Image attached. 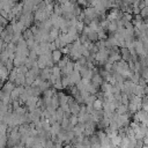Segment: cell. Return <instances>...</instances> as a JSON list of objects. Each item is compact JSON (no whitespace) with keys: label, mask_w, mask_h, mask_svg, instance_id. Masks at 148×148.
I'll return each mask as SVG.
<instances>
[{"label":"cell","mask_w":148,"mask_h":148,"mask_svg":"<svg viewBox=\"0 0 148 148\" xmlns=\"http://www.w3.org/2000/svg\"><path fill=\"white\" fill-rule=\"evenodd\" d=\"M147 114H148V112H147Z\"/></svg>","instance_id":"cell-13"},{"label":"cell","mask_w":148,"mask_h":148,"mask_svg":"<svg viewBox=\"0 0 148 148\" xmlns=\"http://www.w3.org/2000/svg\"><path fill=\"white\" fill-rule=\"evenodd\" d=\"M133 94H134V95H136V96L142 97V96L145 95V87H141V86L136 84V86H135V88H134V90H133Z\"/></svg>","instance_id":"cell-4"},{"label":"cell","mask_w":148,"mask_h":148,"mask_svg":"<svg viewBox=\"0 0 148 148\" xmlns=\"http://www.w3.org/2000/svg\"><path fill=\"white\" fill-rule=\"evenodd\" d=\"M119 53H120L121 60H124L126 62H130L131 61V53H130V51H128L127 47H121L120 51H119Z\"/></svg>","instance_id":"cell-2"},{"label":"cell","mask_w":148,"mask_h":148,"mask_svg":"<svg viewBox=\"0 0 148 148\" xmlns=\"http://www.w3.org/2000/svg\"><path fill=\"white\" fill-rule=\"evenodd\" d=\"M54 147V142H53V140L50 138V139H47L44 143H43V148H53Z\"/></svg>","instance_id":"cell-7"},{"label":"cell","mask_w":148,"mask_h":148,"mask_svg":"<svg viewBox=\"0 0 148 148\" xmlns=\"http://www.w3.org/2000/svg\"><path fill=\"white\" fill-rule=\"evenodd\" d=\"M92 109L94 110H103V102L101 101V99H98V98H96L95 99V102L92 103Z\"/></svg>","instance_id":"cell-5"},{"label":"cell","mask_w":148,"mask_h":148,"mask_svg":"<svg viewBox=\"0 0 148 148\" xmlns=\"http://www.w3.org/2000/svg\"><path fill=\"white\" fill-rule=\"evenodd\" d=\"M79 123V119H77V116H75V114H71L69 116V124L74 127L76 124Z\"/></svg>","instance_id":"cell-8"},{"label":"cell","mask_w":148,"mask_h":148,"mask_svg":"<svg viewBox=\"0 0 148 148\" xmlns=\"http://www.w3.org/2000/svg\"><path fill=\"white\" fill-rule=\"evenodd\" d=\"M140 16H141L142 18H147V17H148V6L143 7V8L140 10Z\"/></svg>","instance_id":"cell-9"},{"label":"cell","mask_w":148,"mask_h":148,"mask_svg":"<svg viewBox=\"0 0 148 148\" xmlns=\"http://www.w3.org/2000/svg\"><path fill=\"white\" fill-rule=\"evenodd\" d=\"M53 148H62V143H54Z\"/></svg>","instance_id":"cell-10"},{"label":"cell","mask_w":148,"mask_h":148,"mask_svg":"<svg viewBox=\"0 0 148 148\" xmlns=\"http://www.w3.org/2000/svg\"><path fill=\"white\" fill-rule=\"evenodd\" d=\"M13 90H14V84H13L12 82H7V83L3 86V89H2V91L8 92V94H10Z\"/></svg>","instance_id":"cell-6"},{"label":"cell","mask_w":148,"mask_h":148,"mask_svg":"<svg viewBox=\"0 0 148 148\" xmlns=\"http://www.w3.org/2000/svg\"><path fill=\"white\" fill-rule=\"evenodd\" d=\"M62 148H73V147H72L71 145H65V146H64Z\"/></svg>","instance_id":"cell-12"},{"label":"cell","mask_w":148,"mask_h":148,"mask_svg":"<svg viewBox=\"0 0 148 148\" xmlns=\"http://www.w3.org/2000/svg\"><path fill=\"white\" fill-rule=\"evenodd\" d=\"M13 148H24V146H23V145H16V146H14Z\"/></svg>","instance_id":"cell-11"},{"label":"cell","mask_w":148,"mask_h":148,"mask_svg":"<svg viewBox=\"0 0 148 148\" xmlns=\"http://www.w3.org/2000/svg\"><path fill=\"white\" fill-rule=\"evenodd\" d=\"M51 57H52V60H53V62H59L60 61V59L62 58V53H61V51L60 50H54V51H52L51 52Z\"/></svg>","instance_id":"cell-3"},{"label":"cell","mask_w":148,"mask_h":148,"mask_svg":"<svg viewBox=\"0 0 148 148\" xmlns=\"http://www.w3.org/2000/svg\"><path fill=\"white\" fill-rule=\"evenodd\" d=\"M68 79H69V83H71V84H76V83L80 82V80H81L80 72H79L77 69H74V71L68 75Z\"/></svg>","instance_id":"cell-1"}]
</instances>
